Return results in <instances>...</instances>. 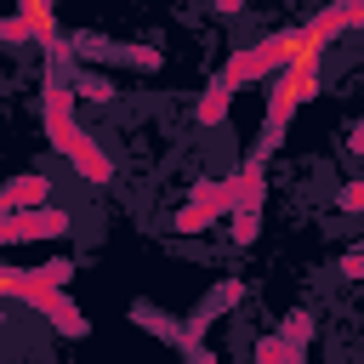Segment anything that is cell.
I'll return each instance as SVG.
<instances>
[{
  "label": "cell",
  "instance_id": "cell-1",
  "mask_svg": "<svg viewBox=\"0 0 364 364\" xmlns=\"http://www.w3.org/2000/svg\"><path fill=\"white\" fill-rule=\"evenodd\" d=\"M63 233H68V216H63V210H46V205H34V210H6V216H0V245L63 239Z\"/></svg>",
  "mask_w": 364,
  "mask_h": 364
},
{
  "label": "cell",
  "instance_id": "cell-5",
  "mask_svg": "<svg viewBox=\"0 0 364 364\" xmlns=\"http://www.w3.org/2000/svg\"><path fill=\"white\" fill-rule=\"evenodd\" d=\"M233 239H239V245L256 239V210H233Z\"/></svg>",
  "mask_w": 364,
  "mask_h": 364
},
{
  "label": "cell",
  "instance_id": "cell-2",
  "mask_svg": "<svg viewBox=\"0 0 364 364\" xmlns=\"http://www.w3.org/2000/svg\"><path fill=\"white\" fill-rule=\"evenodd\" d=\"M63 154H68V159H74V171H80V176H91V182H108V176H114L108 154H102V148H97L91 136H74V142H68Z\"/></svg>",
  "mask_w": 364,
  "mask_h": 364
},
{
  "label": "cell",
  "instance_id": "cell-6",
  "mask_svg": "<svg viewBox=\"0 0 364 364\" xmlns=\"http://www.w3.org/2000/svg\"><path fill=\"white\" fill-rule=\"evenodd\" d=\"M358 199H364V188H358V182H347V188H341V210H358Z\"/></svg>",
  "mask_w": 364,
  "mask_h": 364
},
{
  "label": "cell",
  "instance_id": "cell-3",
  "mask_svg": "<svg viewBox=\"0 0 364 364\" xmlns=\"http://www.w3.org/2000/svg\"><path fill=\"white\" fill-rule=\"evenodd\" d=\"M228 97H233V80H228V74H222V80H216V85H210V97H205V102H199V119H205V125H216V119H222V114H228Z\"/></svg>",
  "mask_w": 364,
  "mask_h": 364
},
{
  "label": "cell",
  "instance_id": "cell-4",
  "mask_svg": "<svg viewBox=\"0 0 364 364\" xmlns=\"http://www.w3.org/2000/svg\"><path fill=\"white\" fill-rule=\"evenodd\" d=\"M80 97H85V102H108V97H114V80H102V74H80Z\"/></svg>",
  "mask_w": 364,
  "mask_h": 364
}]
</instances>
